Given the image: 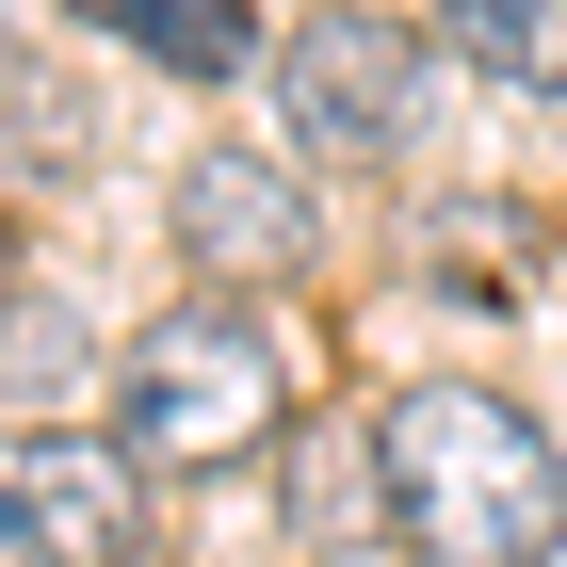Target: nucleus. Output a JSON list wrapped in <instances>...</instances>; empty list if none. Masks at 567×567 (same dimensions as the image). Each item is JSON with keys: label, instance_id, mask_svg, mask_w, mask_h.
Masks as SVG:
<instances>
[{"label": "nucleus", "instance_id": "f03ea898", "mask_svg": "<svg viewBox=\"0 0 567 567\" xmlns=\"http://www.w3.org/2000/svg\"><path fill=\"white\" fill-rule=\"evenodd\" d=\"M276 405H292V373H276L260 308H227V292H178L114 357V437H131L146 471H244L276 437Z\"/></svg>", "mask_w": 567, "mask_h": 567}, {"label": "nucleus", "instance_id": "20e7f679", "mask_svg": "<svg viewBox=\"0 0 567 567\" xmlns=\"http://www.w3.org/2000/svg\"><path fill=\"white\" fill-rule=\"evenodd\" d=\"M276 97H292V146L324 163H373L422 114V33L405 17H292L276 33Z\"/></svg>", "mask_w": 567, "mask_h": 567}, {"label": "nucleus", "instance_id": "f257e3e1", "mask_svg": "<svg viewBox=\"0 0 567 567\" xmlns=\"http://www.w3.org/2000/svg\"><path fill=\"white\" fill-rule=\"evenodd\" d=\"M373 503L422 567H567V454L519 390H390L373 405Z\"/></svg>", "mask_w": 567, "mask_h": 567}, {"label": "nucleus", "instance_id": "6e6552de", "mask_svg": "<svg viewBox=\"0 0 567 567\" xmlns=\"http://www.w3.org/2000/svg\"><path fill=\"white\" fill-rule=\"evenodd\" d=\"M454 49L519 97H567V0H454Z\"/></svg>", "mask_w": 567, "mask_h": 567}, {"label": "nucleus", "instance_id": "7ed1b4c3", "mask_svg": "<svg viewBox=\"0 0 567 567\" xmlns=\"http://www.w3.org/2000/svg\"><path fill=\"white\" fill-rule=\"evenodd\" d=\"M0 535H17V567H131L146 535V454L114 422L82 437H0Z\"/></svg>", "mask_w": 567, "mask_h": 567}, {"label": "nucleus", "instance_id": "39448f33", "mask_svg": "<svg viewBox=\"0 0 567 567\" xmlns=\"http://www.w3.org/2000/svg\"><path fill=\"white\" fill-rule=\"evenodd\" d=\"M178 244H195V276H292L308 260V178L276 163V146H195Z\"/></svg>", "mask_w": 567, "mask_h": 567}, {"label": "nucleus", "instance_id": "423d86ee", "mask_svg": "<svg viewBox=\"0 0 567 567\" xmlns=\"http://www.w3.org/2000/svg\"><path fill=\"white\" fill-rule=\"evenodd\" d=\"M0 373H17V437H82L97 341H82V308L49 292V276H17V292H0Z\"/></svg>", "mask_w": 567, "mask_h": 567}, {"label": "nucleus", "instance_id": "0eeeda50", "mask_svg": "<svg viewBox=\"0 0 567 567\" xmlns=\"http://www.w3.org/2000/svg\"><path fill=\"white\" fill-rule=\"evenodd\" d=\"M97 17H114L146 65H178V82H244V65H260V17H244V0H97Z\"/></svg>", "mask_w": 567, "mask_h": 567}]
</instances>
